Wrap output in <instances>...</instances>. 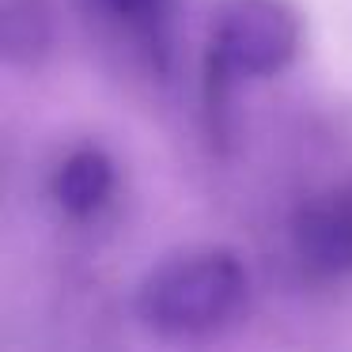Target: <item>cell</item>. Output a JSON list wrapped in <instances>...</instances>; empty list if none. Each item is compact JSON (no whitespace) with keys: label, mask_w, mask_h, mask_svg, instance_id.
Instances as JSON below:
<instances>
[{"label":"cell","mask_w":352,"mask_h":352,"mask_svg":"<svg viewBox=\"0 0 352 352\" xmlns=\"http://www.w3.org/2000/svg\"><path fill=\"white\" fill-rule=\"evenodd\" d=\"M246 292L250 276L231 250H190L140 280L137 318L160 337H205L235 318Z\"/></svg>","instance_id":"obj_1"},{"label":"cell","mask_w":352,"mask_h":352,"mask_svg":"<svg viewBox=\"0 0 352 352\" xmlns=\"http://www.w3.org/2000/svg\"><path fill=\"white\" fill-rule=\"evenodd\" d=\"M303 23L288 0H223L205 57L208 87L265 80L299 57Z\"/></svg>","instance_id":"obj_2"},{"label":"cell","mask_w":352,"mask_h":352,"mask_svg":"<svg viewBox=\"0 0 352 352\" xmlns=\"http://www.w3.org/2000/svg\"><path fill=\"white\" fill-rule=\"evenodd\" d=\"M292 246L318 276L352 273V186H329L307 197L292 216Z\"/></svg>","instance_id":"obj_3"},{"label":"cell","mask_w":352,"mask_h":352,"mask_svg":"<svg viewBox=\"0 0 352 352\" xmlns=\"http://www.w3.org/2000/svg\"><path fill=\"white\" fill-rule=\"evenodd\" d=\"M114 182H118V167L102 148L95 144H80L57 163L54 178H50V193H54L57 208L65 216H87L102 212L114 197Z\"/></svg>","instance_id":"obj_4"},{"label":"cell","mask_w":352,"mask_h":352,"mask_svg":"<svg viewBox=\"0 0 352 352\" xmlns=\"http://www.w3.org/2000/svg\"><path fill=\"white\" fill-rule=\"evenodd\" d=\"M0 27L12 65H38L54 46V12L46 0H4Z\"/></svg>","instance_id":"obj_5"},{"label":"cell","mask_w":352,"mask_h":352,"mask_svg":"<svg viewBox=\"0 0 352 352\" xmlns=\"http://www.w3.org/2000/svg\"><path fill=\"white\" fill-rule=\"evenodd\" d=\"M107 4L114 8L118 19H125L133 31H140L152 46H163L175 0H107Z\"/></svg>","instance_id":"obj_6"}]
</instances>
